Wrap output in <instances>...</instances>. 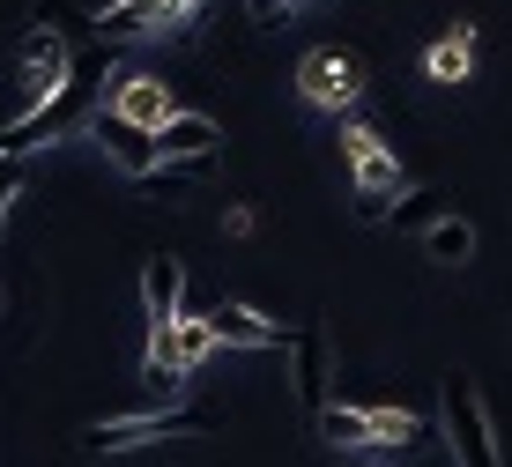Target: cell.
I'll list each match as a JSON object with an SVG mask.
<instances>
[{
	"mask_svg": "<svg viewBox=\"0 0 512 467\" xmlns=\"http://www.w3.org/2000/svg\"><path fill=\"white\" fill-rule=\"evenodd\" d=\"M201 15V0H112L97 15V45H127V38H149V30H186Z\"/></svg>",
	"mask_w": 512,
	"mask_h": 467,
	"instance_id": "cell-5",
	"label": "cell"
},
{
	"mask_svg": "<svg viewBox=\"0 0 512 467\" xmlns=\"http://www.w3.org/2000/svg\"><path fill=\"white\" fill-rule=\"evenodd\" d=\"M67 75H75V52H67V30H52V23H30L23 30V45H15V104H45L52 89H60Z\"/></svg>",
	"mask_w": 512,
	"mask_h": 467,
	"instance_id": "cell-4",
	"label": "cell"
},
{
	"mask_svg": "<svg viewBox=\"0 0 512 467\" xmlns=\"http://www.w3.org/2000/svg\"><path fill=\"white\" fill-rule=\"evenodd\" d=\"M208 416L193 408H141V416H112V423H90L82 430V453L104 460V453H134V445H156V438H201Z\"/></svg>",
	"mask_w": 512,
	"mask_h": 467,
	"instance_id": "cell-3",
	"label": "cell"
},
{
	"mask_svg": "<svg viewBox=\"0 0 512 467\" xmlns=\"http://www.w3.org/2000/svg\"><path fill=\"white\" fill-rule=\"evenodd\" d=\"M216 149H223V127L208 112H171L164 127H156V156H164V164L171 156H216Z\"/></svg>",
	"mask_w": 512,
	"mask_h": 467,
	"instance_id": "cell-13",
	"label": "cell"
},
{
	"mask_svg": "<svg viewBox=\"0 0 512 467\" xmlns=\"http://www.w3.org/2000/svg\"><path fill=\"white\" fill-rule=\"evenodd\" d=\"M245 15H253V23H275V15H282V0H245Z\"/></svg>",
	"mask_w": 512,
	"mask_h": 467,
	"instance_id": "cell-20",
	"label": "cell"
},
{
	"mask_svg": "<svg viewBox=\"0 0 512 467\" xmlns=\"http://www.w3.org/2000/svg\"><path fill=\"white\" fill-rule=\"evenodd\" d=\"M438 215H453V193H446V186H416V193H401V201H394V215H386V223L409 230V238H423Z\"/></svg>",
	"mask_w": 512,
	"mask_h": 467,
	"instance_id": "cell-15",
	"label": "cell"
},
{
	"mask_svg": "<svg viewBox=\"0 0 512 467\" xmlns=\"http://www.w3.org/2000/svg\"><path fill=\"white\" fill-rule=\"evenodd\" d=\"M282 8H305V0H282Z\"/></svg>",
	"mask_w": 512,
	"mask_h": 467,
	"instance_id": "cell-21",
	"label": "cell"
},
{
	"mask_svg": "<svg viewBox=\"0 0 512 467\" xmlns=\"http://www.w3.org/2000/svg\"><path fill=\"white\" fill-rule=\"evenodd\" d=\"M216 349V334H208V319H171V327H149V364H164V371H193L201 356Z\"/></svg>",
	"mask_w": 512,
	"mask_h": 467,
	"instance_id": "cell-12",
	"label": "cell"
},
{
	"mask_svg": "<svg viewBox=\"0 0 512 467\" xmlns=\"http://www.w3.org/2000/svg\"><path fill=\"white\" fill-rule=\"evenodd\" d=\"M90 134L104 141V156H112L127 178H149L164 156H156V127H141V119H127V112H112V104H97L90 112Z\"/></svg>",
	"mask_w": 512,
	"mask_h": 467,
	"instance_id": "cell-6",
	"label": "cell"
},
{
	"mask_svg": "<svg viewBox=\"0 0 512 467\" xmlns=\"http://www.w3.org/2000/svg\"><path fill=\"white\" fill-rule=\"evenodd\" d=\"M423 253H431L438 267H468V253H475V230H468V215H438V223L423 230Z\"/></svg>",
	"mask_w": 512,
	"mask_h": 467,
	"instance_id": "cell-16",
	"label": "cell"
},
{
	"mask_svg": "<svg viewBox=\"0 0 512 467\" xmlns=\"http://www.w3.org/2000/svg\"><path fill=\"white\" fill-rule=\"evenodd\" d=\"M327 379H334L327 327H297L290 334V386H297V401H305V416H320V408H327Z\"/></svg>",
	"mask_w": 512,
	"mask_h": 467,
	"instance_id": "cell-8",
	"label": "cell"
},
{
	"mask_svg": "<svg viewBox=\"0 0 512 467\" xmlns=\"http://www.w3.org/2000/svg\"><path fill=\"white\" fill-rule=\"evenodd\" d=\"M30 23H52L67 38H97V15H82L75 0H30Z\"/></svg>",
	"mask_w": 512,
	"mask_h": 467,
	"instance_id": "cell-18",
	"label": "cell"
},
{
	"mask_svg": "<svg viewBox=\"0 0 512 467\" xmlns=\"http://www.w3.org/2000/svg\"><path fill=\"white\" fill-rule=\"evenodd\" d=\"M208 334H216V349H290V334L275 327V319H260L253 304H208Z\"/></svg>",
	"mask_w": 512,
	"mask_h": 467,
	"instance_id": "cell-10",
	"label": "cell"
},
{
	"mask_svg": "<svg viewBox=\"0 0 512 467\" xmlns=\"http://www.w3.org/2000/svg\"><path fill=\"white\" fill-rule=\"evenodd\" d=\"M394 215V193H357V223H386Z\"/></svg>",
	"mask_w": 512,
	"mask_h": 467,
	"instance_id": "cell-19",
	"label": "cell"
},
{
	"mask_svg": "<svg viewBox=\"0 0 512 467\" xmlns=\"http://www.w3.org/2000/svg\"><path fill=\"white\" fill-rule=\"evenodd\" d=\"M468 67H475V38L468 30H453V38L431 45V82H468Z\"/></svg>",
	"mask_w": 512,
	"mask_h": 467,
	"instance_id": "cell-17",
	"label": "cell"
},
{
	"mask_svg": "<svg viewBox=\"0 0 512 467\" xmlns=\"http://www.w3.org/2000/svg\"><path fill=\"white\" fill-rule=\"evenodd\" d=\"M104 104H112V112H127V119H141V127H164V119L179 112L171 82H164V75H141V67H127V75H112V89H104Z\"/></svg>",
	"mask_w": 512,
	"mask_h": 467,
	"instance_id": "cell-9",
	"label": "cell"
},
{
	"mask_svg": "<svg viewBox=\"0 0 512 467\" xmlns=\"http://www.w3.org/2000/svg\"><path fill=\"white\" fill-rule=\"evenodd\" d=\"M141 312H149V327H171V319L186 312V267L171 253L141 260Z\"/></svg>",
	"mask_w": 512,
	"mask_h": 467,
	"instance_id": "cell-11",
	"label": "cell"
},
{
	"mask_svg": "<svg viewBox=\"0 0 512 467\" xmlns=\"http://www.w3.org/2000/svg\"><path fill=\"white\" fill-rule=\"evenodd\" d=\"M312 430H320L327 445H342V453H364V445H372V408H342V401H327L320 416H312Z\"/></svg>",
	"mask_w": 512,
	"mask_h": 467,
	"instance_id": "cell-14",
	"label": "cell"
},
{
	"mask_svg": "<svg viewBox=\"0 0 512 467\" xmlns=\"http://www.w3.org/2000/svg\"><path fill=\"white\" fill-rule=\"evenodd\" d=\"M297 89H305L320 112H349V104L364 97V75H357V60H349V52H305Z\"/></svg>",
	"mask_w": 512,
	"mask_h": 467,
	"instance_id": "cell-7",
	"label": "cell"
},
{
	"mask_svg": "<svg viewBox=\"0 0 512 467\" xmlns=\"http://www.w3.org/2000/svg\"><path fill=\"white\" fill-rule=\"evenodd\" d=\"M90 82H97V75H67V82L52 89L45 104L15 112L8 127H0V149H8V156H30V149H45V141H60V134L75 127L82 112H90Z\"/></svg>",
	"mask_w": 512,
	"mask_h": 467,
	"instance_id": "cell-2",
	"label": "cell"
},
{
	"mask_svg": "<svg viewBox=\"0 0 512 467\" xmlns=\"http://www.w3.org/2000/svg\"><path fill=\"white\" fill-rule=\"evenodd\" d=\"M438 430H446V445H453V467H505L498 423H490V408H483V393H475L468 371H446V379H438Z\"/></svg>",
	"mask_w": 512,
	"mask_h": 467,
	"instance_id": "cell-1",
	"label": "cell"
}]
</instances>
